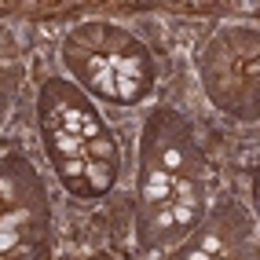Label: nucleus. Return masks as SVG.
Here are the masks:
<instances>
[{"label": "nucleus", "mask_w": 260, "mask_h": 260, "mask_svg": "<svg viewBox=\"0 0 260 260\" xmlns=\"http://www.w3.org/2000/svg\"><path fill=\"white\" fill-rule=\"evenodd\" d=\"M48 140H51V154H55V161L59 158H84V161H88V147H84L81 136H70V132H62V128H51Z\"/></svg>", "instance_id": "f257e3e1"}, {"label": "nucleus", "mask_w": 260, "mask_h": 260, "mask_svg": "<svg viewBox=\"0 0 260 260\" xmlns=\"http://www.w3.org/2000/svg\"><path fill=\"white\" fill-rule=\"evenodd\" d=\"M107 66L117 74V77H132V81H147V59H140V55H110L107 59Z\"/></svg>", "instance_id": "f03ea898"}, {"label": "nucleus", "mask_w": 260, "mask_h": 260, "mask_svg": "<svg viewBox=\"0 0 260 260\" xmlns=\"http://www.w3.org/2000/svg\"><path fill=\"white\" fill-rule=\"evenodd\" d=\"M84 176H88V190L103 194V190H110V183H114V165L88 158V161H84Z\"/></svg>", "instance_id": "7ed1b4c3"}, {"label": "nucleus", "mask_w": 260, "mask_h": 260, "mask_svg": "<svg viewBox=\"0 0 260 260\" xmlns=\"http://www.w3.org/2000/svg\"><path fill=\"white\" fill-rule=\"evenodd\" d=\"M88 147V158H95V161H117V143L110 140V136H95V140H88L84 143Z\"/></svg>", "instance_id": "20e7f679"}, {"label": "nucleus", "mask_w": 260, "mask_h": 260, "mask_svg": "<svg viewBox=\"0 0 260 260\" xmlns=\"http://www.w3.org/2000/svg\"><path fill=\"white\" fill-rule=\"evenodd\" d=\"M140 95H143V81H132V77H117V74H114V99L136 103Z\"/></svg>", "instance_id": "39448f33"}, {"label": "nucleus", "mask_w": 260, "mask_h": 260, "mask_svg": "<svg viewBox=\"0 0 260 260\" xmlns=\"http://www.w3.org/2000/svg\"><path fill=\"white\" fill-rule=\"evenodd\" d=\"M59 172L66 183H77V176H84V158H59Z\"/></svg>", "instance_id": "423d86ee"}, {"label": "nucleus", "mask_w": 260, "mask_h": 260, "mask_svg": "<svg viewBox=\"0 0 260 260\" xmlns=\"http://www.w3.org/2000/svg\"><path fill=\"white\" fill-rule=\"evenodd\" d=\"M169 209H172V228L194 223V209H187V205H180V202H169Z\"/></svg>", "instance_id": "0eeeda50"}, {"label": "nucleus", "mask_w": 260, "mask_h": 260, "mask_svg": "<svg viewBox=\"0 0 260 260\" xmlns=\"http://www.w3.org/2000/svg\"><path fill=\"white\" fill-rule=\"evenodd\" d=\"M143 198H147V202H154V205H169V202H172V190H169V187L143 183Z\"/></svg>", "instance_id": "6e6552de"}, {"label": "nucleus", "mask_w": 260, "mask_h": 260, "mask_svg": "<svg viewBox=\"0 0 260 260\" xmlns=\"http://www.w3.org/2000/svg\"><path fill=\"white\" fill-rule=\"evenodd\" d=\"M95 136H103V125H99L92 114H84V121H81V140L88 143V140H95Z\"/></svg>", "instance_id": "1a4fd4ad"}, {"label": "nucleus", "mask_w": 260, "mask_h": 260, "mask_svg": "<svg viewBox=\"0 0 260 260\" xmlns=\"http://www.w3.org/2000/svg\"><path fill=\"white\" fill-rule=\"evenodd\" d=\"M19 231H11V228H4V231H0V253H8V249H15V246H19Z\"/></svg>", "instance_id": "9d476101"}, {"label": "nucleus", "mask_w": 260, "mask_h": 260, "mask_svg": "<svg viewBox=\"0 0 260 260\" xmlns=\"http://www.w3.org/2000/svg\"><path fill=\"white\" fill-rule=\"evenodd\" d=\"M147 183H154V187H169V183H172V172L154 169V172H147Z\"/></svg>", "instance_id": "9b49d317"}, {"label": "nucleus", "mask_w": 260, "mask_h": 260, "mask_svg": "<svg viewBox=\"0 0 260 260\" xmlns=\"http://www.w3.org/2000/svg\"><path fill=\"white\" fill-rule=\"evenodd\" d=\"M161 165H165V172H169V169H180V165H183V158H180V150H176V147H169V150L161 154Z\"/></svg>", "instance_id": "f8f14e48"}, {"label": "nucleus", "mask_w": 260, "mask_h": 260, "mask_svg": "<svg viewBox=\"0 0 260 260\" xmlns=\"http://www.w3.org/2000/svg\"><path fill=\"white\" fill-rule=\"evenodd\" d=\"M154 228H158V231L172 228V209H169V205H161V209H158V216H154Z\"/></svg>", "instance_id": "ddd939ff"}, {"label": "nucleus", "mask_w": 260, "mask_h": 260, "mask_svg": "<svg viewBox=\"0 0 260 260\" xmlns=\"http://www.w3.org/2000/svg\"><path fill=\"white\" fill-rule=\"evenodd\" d=\"M198 249H202V253H209V256H216V253H220V238H216V235H205Z\"/></svg>", "instance_id": "4468645a"}, {"label": "nucleus", "mask_w": 260, "mask_h": 260, "mask_svg": "<svg viewBox=\"0 0 260 260\" xmlns=\"http://www.w3.org/2000/svg\"><path fill=\"white\" fill-rule=\"evenodd\" d=\"M15 198V183L8 176H0V202H11Z\"/></svg>", "instance_id": "2eb2a0df"}, {"label": "nucleus", "mask_w": 260, "mask_h": 260, "mask_svg": "<svg viewBox=\"0 0 260 260\" xmlns=\"http://www.w3.org/2000/svg\"><path fill=\"white\" fill-rule=\"evenodd\" d=\"M183 260H213V256H209V253H202V249H190Z\"/></svg>", "instance_id": "dca6fc26"}, {"label": "nucleus", "mask_w": 260, "mask_h": 260, "mask_svg": "<svg viewBox=\"0 0 260 260\" xmlns=\"http://www.w3.org/2000/svg\"><path fill=\"white\" fill-rule=\"evenodd\" d=\"M213 260H220V256H213Z\"/></svg>", "instance_id": "f3484780"}]
</instances>
